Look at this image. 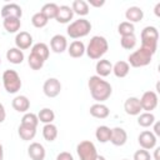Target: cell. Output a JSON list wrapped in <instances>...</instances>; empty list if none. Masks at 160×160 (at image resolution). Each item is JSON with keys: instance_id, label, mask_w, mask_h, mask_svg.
Instances as JSON below:
<instances>
[{"instance_id": "cell-47", "label": "cell", "mask_w": 160, "mask_h": 160, "mask_svg": "<svg viewBox=\"0 0 160 160\" xmlns=\"http://www.w3.org/2000/svg\"><path fill=\"white\" fill-rule=\"evenodd\" d=\"M95 160H106V159H105V158H104V156H102V155H98V156H96V159H95Z\"/></svg>"}, {"instance_id": "cell-34", "label": "cell", "mask_w": 160, "mask_h": 160, "mask_svg": "<svg viewBox=\"0 0 160 160\" xmlns=\"http://www.w3.org/2000/svg\"><path fill=\"white\" fill-rule=\"evenodd\" d=\"M38 124H39L38 115H35L34 112H26L21 118V124L20 125H25V126H30V128H36Z\"/></svg>"}, {"instance_id": "cell-29", "label": "cell", "mask_w": 160, "mask_h": 160, "mask_svg": "<svg viewBox=\"0 0 160 160\" xmlns=\"http://www.w3.org/2000/svg\"><path fill=\"white\" fill-rule=\"evenodd\" d=\"M31 52L35 54V55H38L39 58H41L44 61L48 60V58H49V48H48V45L44 44V42H38V44H35V45L31 48Z\"/></svg>"}, {"instance_id": "cell-24", "label": "cell", "mask_w": 160, "mask_h": 160, "mask_svg": "<svg viewBox=\"0 0 160 160\" xmlns=\"http://www.w3.org/2000/svg\"><path fill=\"white\" fill-rule=\"evenodd\" d=\"M95 136H96V140L99 142H108L110 141V136H111V129L106 125H101V126H98L96 128V131H95Z\"/></svg>"}, {"instance_id": "cell-41", "label": "cell", "mask_w": 160, "mask_h": 160, "mask_svg": "<svg viewBox=\"0 0 160 160\" xmlns=\"http://www.w3.org/2000/svg\"><path fill=\"white\" fill-rule=\"evenodd\" d=\"M5 118H6V111H5L4 105L0 102V124H1V122H4Z\"/></svg>"}, {"instance_id": "cell-22", "label": "cell", "mask_w": 160, "mask_h": 160, "mask_svg": "<svg viewBox=\"0 0 160 160\" xmlns=\"http://www.w3.org/2000/svg\"><path fill=\"white\" fill-rule=\"evenodd\" d=\"M6 59L11 64H15V65L21 64L24 60V52L18 48H10L6 51Z\"/></svg>"}, {"instance_id": "cell-15", "label": "cell", "mask_w": 160, "mask_h": 160, "mask_svg": "<svg viewBox=\"0 0 160 160\" xmlns=\"http://www.w3.org/2000/svg\"><path fill=\"white\" fill-rule=\"evenodd\" d=\"M28 155L31 160H44L45 159V148L40 142H31L28 148Z\"/></svg>"}, {"instance_id": "cell-49", "label": "cell", "mask_w": 160, "mask_h": 160, "mask_svg": "<svg viewBox=\"0 0 160 160\" xmlns=\"http://www.w3.org/2000/svg\"><path fill=\"white\" fill-rule=\"evenodd\" d=\"M122 160H129V159H122Z\"/></svg>"}, {"instance_id": "cell-6", "label": "cell", "mask_w": 160, "mask_h": 160, "mask_svg": "<svg viewBox=\"0 0 160 160\" xmlns=\"http://www.w3.org/2000/svg\"><path fill=\"white\" fill-rule=\"evenodd\" d=\"M76 152L80 160H95L96 156L99 155L94 142H91L90 140H84L79 142L76 146Z\"/></svg>"}, {"instance_id": "cell-23", "label": "cell", "mask_w": 160, "mask_h": 160, "mask_svg": "<svg viewBox=\"0 0 160 160\" xmlns=\"http://www.w3.org/2000/svg\"><path fill=\"white\" fill-rule=\"evenodd\" d=\"M130 71V65L128 61H118L115 65H112V72L116 78H125Z\"/></svg>"}, {"instance_id": "cell-44", "label": "cell", "mask_w": 160, "mask_h": 160, "mask_svg": "<svg viewBox=\"0 0 160 160\" xmlns=\"http://www.w3.org/2000/svg\"><path fill=\"white\" fill-rule=\"evenodd\" d=\"M155 15L156 16H160V2H158L156 6H155Z\"/></svg>"}, {"instance_id": "cell-18", "label": "cell", "mask_w": 160, "mask_h": 160, "mask_svg": "<svg viewBox=\"0 0 160 160\" xmlns=\"http://www.w3.org/2000/svg\"><path fill=\"white\" fill-rule=\"evenodd\" d=\"M11 105H12L14 110H16L18 112H26L30 108V100L24 95H19L12 99Z\"/></svg>"}, {"instance_id": "cell-16", "label": "cell", "mask_w": 160, "mask_h": 160, "mask_svg": "<svg viewBox=\"0 0 160 160\" xmlns=\"http://www.w3.org/2000/svg\"><path fill=\"white\" fill-rule=\"evenodd\" d=\"M74 16V12H72V9L68 5H61L59 6V10H58V14H56V18L55 20L60 24H66L69 22Z\"/></svg>"}, {"instance_id": "cell-40", "label": "cell", "mask_w": 160, "mask_h": 160, "mask_svg": "<svg viewBox=\"0 0 160 160\" xmlns=\"http://www.w3.org/2000/svg\"><path fill=\"white\" fill-rule=\"evenodd\" d=\"M56 160H74V158H72V155H71L70 152L62 151V152H60V154L56 156Z\"/></svg>"}, {"instance_id": "cell-27", "label": "cell", "mask_w": 160, "mask_h": 160, "mask_svg": "<svg viewBox=\"0 0 160 160\" xmlns=\"http://www.w3.org/2000/svg\"><path fill=\"white\" fill-rule=\"evenodd\" d=\"M42 136L46 141L51 142L58 138V128L51 122V124H45L42 128Z\"/></svg>"}, {"instance_id": "cell-32", "label": "cell", "mask_w": 160, "mask_h": 160, "mask_svg": "<svg viewBox=\"0 0 160 160\" xmlns=\"http://www.w3.org/2000/svg\"><path fill=\"white\" fill-rule=\"evenodd\" d=\"M141 40H159V31L155 26H145L141 31Z\"/></svg>"}, {"instance_id": "cell-39", "label": "cell", "mask_w": 160, "mask_h": 160, "mask_svg": "<svg viewBox=\"0 0 160 160\" xmlns=\"http://www.w3.org/2000/svg\"><path fill=\"white\" fill-rule=\"evenodd\" d=\"M134 160H151V155H150V152L148 150L140 149V150L135 151Z\"/></svg>"}, {"instance_id": "cell-42", "label": "cell", "mask_w": 160, "mask_h": 160, "mask_svg": "<svg viewBox=\"0 0 160 160\" xmlns=\"http://www.w3.org/2000/svg\"><path fill=\"white\" fill-rule=\"evenodd\" d=\"M88 4H90L91 6H95V8H100V6H102V5L105 4V1H104V0H99V1L89 0V2H88Z\"/></svg>"}, {"instance_id": "cell-21", "label": "cell", "mask_w": 160, "mask_h": 160, "mask_svg": "<svg viewBox=\"0 0 160 160\" xmlns=\"http://www.w3.org/2000/svg\"><path fill=\"white\" fill-rule=\"evenodd\" d=\"M125 18L126 20H129V22H138L140 20H142L144 18V11L139 8V6H130L126 11H125Z\"/></svg>"}, {"instance_id": "cell-31", "label": "cell", "mask_w": 160, "mask_h": 160, "mask_svg": "<svg viewBox=\"0 0 160 160\" xmlns=\"http://www.w3.org/2000/svg\"><path fill=\"white\" fill-rule=\"evenodd\" d=\"M38 119H39V121H41L44 124H51L54 121V119H55V114H54V111L51 109L44 108V109H41L39 111Z\"/></svg>"}, {"instance_id": "cell-43", "label": "cell", "mask_w": 160, "mask_h": 160, "mask_svg": "<svg viewBox=\"0 0 160 160\" xmlns=\"http://www.w3.org/2000/svg\"><path fill=\"white\" fill-rule=\"evenodd\" d=\"M155 124V126H154V135L155 136H160V124L159 122H154Z\"/></svg>"}, {"instance_id": "cell-3", "label": "cell", "mask_w": 160, "mask_h": 160, "mask_svg": "<svg viewBox=\"0 0 160 160\" xmlns=\"http://www.w3.org/2000/svg\"><path fill=\"white\" fill-rule=\"evenodd\" d=\"M91 30V24L89 20L86 19H79V20H75L72 21L68 29H66V32L70 38L72 39H80V38H84L86 36Z\"/></svg>"}, {"instance_id": "cell-4", "label": "cell", "mask_w": 160, "mask_h": 160, "mask_svg": "<svg viewBox=\"0 0 160 160\" xmlns=\"http://www.w3.org/2000/svg\"><path fill=\"white\" fill-rule=\"evenodd\" d=\"M2 84L9 94H15L21 88V79L15 70L8 69L2 74Z\"/></svg>"}, {"instance_id": "cell-33", "label": "cell", "mask_w": 160, "mask_h": 160, "mask_svg": "<svg viewBox=\"0 0 160 160\" xmlns=\"http://www.w3.org/2000/svg\"><path fill=\"white\" fill-rule=\"evenodd\" d=\"M155 122V116L152 112H142V114H139V118H138V124L142 128H149L151 126L152 124Z\"/></svg>"}, {"instance_id": "cell-48", "label": "cell", "mask_w": 160, "mask_h": 160, "mask_svg": "<svg viewBox=\"0 0 160 160\" xmlns=\"http://www.w3.org/2000/svg\"><path fill=\"white\" fill-rule=\"evenodd\" d=\"M0 65H1V58H0Z\"/></svg>"}, {"instance_id": "cell-9", "label": "cell", "mask_w": 160, "mask_h": 160, "mask_svg": "<svg viewBox=\"0 0 160 160\" xmlns=\"http://www.w3.org/2000/svg\"><path fill=\"white\" fill-rule=\"evenodd\" d=\"M138 141L141 146V149L144 150H151L156 146V136L149 131V130H144L140 132V135L138 136Z\"/></svg>"}, {"instance_id": "cell-25", "label": "cell", "mask_w": 160, "mask_h": 160, "mask_svg": "<svg viewBox=\"0 0 160 160\" xmlns=\"http://www.w3.org/2000/svg\"><path fill=\"white\" fill-rule=\"evenodd\" d=\"M2 26H4V29H5L8 32L12 34V32H16V31L20 29L21 21H20V19H18V18H6V19H4V21H2Z\"/></svg>"}, {"instance_id": "cell-2", "label": "cell", "mask_w": 160, "mask_h": 160, "mask_svg": "<svg viewBox=\"0 0 160 160\" xmlns=\"http://www.w3.org/2000/svg\"><path fill=\"white\" fill-rule=\"evenodd\" d=\"M109 49V44H108V40L104 38V36H100V35H95L90 39L89 41V45L88 48L85 49L88 56L92 60H98L100 59Z\"/></svg>"}, {"instance_id": "cell-8", "label": "cell", "mask_w": 160, "mask_h": 160, "mask_svg": "<svg viewBox=\"0 0 160 160\" xmlns=\"http://www.w3.org/2000/svg\"><path fill=\"white\" fill-rule=\"evenodd\" d=\"M42 91L48 98H55L61 91V84L56 78H49L42 85Z\"/></svg>"}, {"instance_id": "cell-45", "label": "cell", "mask_w": 160, "mask_h": 160, "mask_svg": "<svg viewBox=\"0 0 160 160\" xmlns=\"http://www.w3.org/2000/svg\"><path fill=\"white\" fill-rule=\"evenodd\" d=\"M159 150H160V148H156L155 149V152H154V159L155 160H160V158H159Z\"/></svg>"}, {"instance_id": "cell-13", "label": "cell", "mask_w": 160, "mask_h": 160, "mask_svg": "<svg viewBox=\"0 0 160 160\" xmlns=\"http://www.w3.org/2000/svg\"><path fill=\"white\" fill-rule=\"evenodd\" d=\"M32 44V36L28 32V31H20L16 34L15 36V45L18 49H20L21 51L22 50H26L31 46Z\"/></svg>"}, {"instance_id": "cell-10", "label": "cell", "mask_w": 160, "mask_h": 160, "mask_svg": "<svg viewBox=\"0 0 160 160\" xmlns=\"http://www.w3.org/2000/svg\"><path fill=\"white\" fill-rule=\"evenodd\" d=\"M50 46H51V50L56 54H61L64 52L66 49H68V41H66V38L61 34H56L51 38L50 40Z\"/></svg>"}, {"instance_id": "cell-20", "label": "cell", "mask_w": 160, "mask_h": 160, "mask_svg": "<svg viewBox=\"0 0 160 160\" xmlns=\"http://www.w3.org/2000/svg\"><path fill=\"white\" fill-rule=\"evenodd\" d=\"M68 52H69V55L71 58H75V59L81 58L85 54V45H84V42L80 41V40L72 41L70 44V46L68 48Z\"/></svg>"}, {"instance_id": "cell-36", "label": "cell", "mask_w": 160, "mask_h": 160, "mask_svg": "<svg viewBox=\"0 0 160 160\" xmlns=\"http://www.w3.org/2000/svg\"><path fill=\"white\" fill-rule=\"evenodd\" d=\"M44 62H45V61H44L41 58H39L38 55L30 52V55H29V58H28V64H29V66H30L32 70H40V69L44 66Z\"/></svg>"}, {"instance_id": "cell-35", "label": "cell", "mask_w": 160, "mask_h": 160, "mask_svg": "<svg viewBox=\"0 0 160 160\" xmlns=\"http://www.w3.org/2000/svg\"><path fill=\"white\" fill-rule=\"evenodd\" d=\"M120 44L124 49L126 50H131L135 48L136 45V36L134 34H130V35H125V36H121L120 39Z\"/></svg>"}, {"instance_id": "cell-30", "label": "cell", "mask_w": 160, "mask_h": 160, "mask_svg": "<svg viewBox=\"0 0 160 160\" xmlns=\"http://www.w3.org/2000/svg\"><path fill=\"white\" fill-rule=\"evenodd\" d=\"M18 132H19V136H20L22 140H25V141L32 140V139L35 138V135H36V128H30V126L20 125Z\"/></svg>"}, {"instance_id": "cell-12", "label": "cell", "mask_w": 160, "mask_h": 160, "mask_svg": "<svg viewBox=\"0 0 160 160\" xmlns=\"http://www.w3.org/2000/svg\"><path fill=\"white\" fill-rule=\"evenodd\" d=\"M128 141V134L122 128H114L111 129V136L110 142L115 146H122Z\"/></svg>"}, {"instance_id": "cell-5", "label": "cell", "mask_w": 160, "mask_h": 160, "mask_svg": "<svg viewBox=\"0 0 160 160\" xmlns=\"http://www.w3.org/2000/svg\"><path fill=\"white\" fill-rule=\"evenodd\" d=\"M151 59H152V54L150 51H148L146 49L140 48L129 55L128 64L131 65L132 68H142V66L149 65L151 62Z\"/></svg>"}, {"instance_id": "cell-14", "label": "cell", "mask_w": 160, "mask_h": 160, "mask_svg": "<svg viewBox=\"0 0 160 160\" xmlns=\"http://www.w3.org/2000/svg\"><path fill=\"white\" fill-rule=\"evenodd\" d=\"M124 110L128 115H139L141 111V105H140V100L135 96H131L129 99L125 100L124 102Z\"/></svg>"}, {"instance_id": "cell-1", "label": "cell", "mask_w": 160, "mask_h": 160, "mask_svg": "<svg viewBox=\"0 0 160 160\" xmlns=\"http://www.w3.org/2000/svg\"><path fill=\"white\" fill-rule=\"evenodd\" d=\"M88 85H89L90 94H91L92 99L96 100L98 102H102V101L108 100L112 92L111 85L106 80H102V78H100L98 75L90 76Z\"/></svg>"}, {"instance_id": "cell-19", "label": "cell", "mask_w": 160, "mask_h": 160, "mask_svg": "<svg viewBox=\"0 0 160 160\" xmlns=\"http://www.w3.org/2000/svg\"><path fill=\"white\" fill-rule=\"evenodd\" d=\"M90 114H91V116H94L96 119H105L109 116L110 110L106 105L98 102V104H94L90 106Z\"/></svg>"}, {"instance_id": "cell-28", "label": "cell", "mask_w": 160, "mask_h": 160, "mask_svg": "<svg viewBox=\"0 0 160 160\" xmlns=\"http://www.w3.org/2000/svg\"><path fill=\"white\" fill-rule=\"evenodd\" d=\"M58 10H59V6H58L55 2H48V4H45V5L41 8L40 12H41L48 20H50V19H55V18H56Z\"/></svg>"}, {"instance_id": "cell-11", "label": "cell", "mask_w": 160, "mask_h": 160, "mask_svg": "<svg viewBox=\"0 0 160 160\" xmlns=\"http://www.w3.org/2000/svg\"><path fill=\"white\" fill-rule=\"evenodd\" d=\"M21 15H22L21 8L18 4H15V2L6 4L1 9V16H2V19H6V18H18V19H20Z\"/></svg>"}, {"instance_id": "cell-37", "label": "cell", "mask_w": 160, "mask_h": 160, "mask_svg": "<svg viewBox=\"0 0 160 160\" xmlns=\"http://www.w3.org/2000/svg\"><path fill=\"white\" fill-rule=\"evenodd\" d=\"M48 19L39 11V12H35L34 15H32V18H31V24L35 26V28H38V29H40V28H44L46 24H48Z\"/></svg>"}, {"instance_id": "cell-46", "label": "cell", "mask_w": 160, "mask_h": 160, "mask_svg": "<svg viewBox=\"0 0 160 160\" xmlns=\"http://www.w3.org/2000/svg\"><path fill=\"white\" fill-rule=\"evenodd\" d=\"M4 159V149H2V145L0 144V160Z\"/></svg>"}, {"instance_id": "cell-26", "label": "cell", "mask_w": 160, "mask_h": 160, "mask_svg": "<svg viewBox=\"0 0 160 160\" xmlns=\"http://www.w3.org/2000/svg\"><path fill=\"white\" fill-rule=\"evenodd\" d=\"M71 9L74 14H78L80 16H85L89 14V4L84 0H74Z\"/></svg>"}, {"instance_id": "cell-17", "label": "cell", "mask_w": 160, "mask_h": 160, "mask_svg": "<svg viewBox=\"0 0 160 160\" xmlns=\"http://www.w3.org/2000/svg\"><path fill=\"white\" fill-rule=\"evenodd\" d=\"M95 70H96L98 76L105 78V76L110 75V72H112V64H111L108 59H100V60L96 62Z\"/></svg>"}, {"instance_id": "cell-38", "label": "cell", "mask_w": 160, "mask_h": 160, "mask_svg": "<svg viewBox=\"0 0 160 160\" xmlns=\"http://www.w3.org/2000/svg\"><path fill=\"white\" fill-rule=\"evenodd\" d=\"M134 30H135L134 25H132L131 22H129V21H122V22H120L119 26H118V31H119V34H120L121 36L134 34Z\"/></svg>"}, {"instance_id": "cell-7", "label": "cell", "mask_w": 160, "mask_h": 160, "mask_svg": "<svg viewBox=\"0 0 160 160\" xmlns=\"http://www.w3.org/2000/svg\"><path fill=\"white\" fill-rule=\"evenodd\" d=\"M140 100V105H141V110H145V112H151L156 106H158V94L155 91H145L141 96Z\"/></svg>"}]
</instances>
